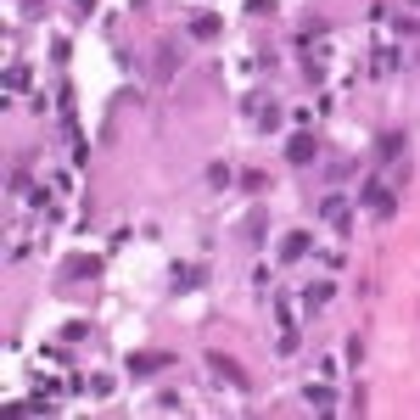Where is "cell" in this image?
Segmentation results:
<instances>
[{"label":"cell","mask_w":420,"mask_h":420,"mask_svg":"<svg viewBox=\"0 0 420 420\" xmlns=\"http://www.w3.org/2000/svg\"><path fill=\"white\" fill-rule=\"evenodd\" d=\"M208 370L218 375V381H230L235 392H247V370H241V364H230L224 353H208Z\"/></svg>","instance_id":"cell-1"},{"label":"cell","mask_w":420,"mask_h":420,"mask_svg":"<svg viewBox=\"0 0 420 420\" xmlns=\"http://www.w3.org/2000/svg\"><path fill=\"white\" fill-rule=\"evenodd\" d=\"M358 202H364V208H375L381 218H392V208H398V202H392V191H381V180H370V185L358 191Z\"/></svg>","instance_id":"cell-2"},{"label":"cell","mask_w":420,"mask_h":420,"mask_svg":"<svg viewBox=\"0 0 420 420\" xmlns=\"http://www.w3.org/2000/svg\"><path fill=\"white\" fill-rule=\"evenodd\" d=\"M168 364H174V353H140V358H129L135 375H157V370H168Z\"/></svg>","instance_id":"cell-3"},{"label":"cell","mask_w":420,"mask_h":420,"mask_svg":"<svg viewBox=\"0 0 420 420\" xmlns=\"http://www.w3.org/2000/svg\"><path fill=\"white\" fill-rule=\"evenodd\" d=\"M314 151H320V140H314V135H291V140H286V157H291V163H314Z\"/></svg>","instance_id":"cell-4"},{"label":"cell","mask_w":420,"mask_h":420,"mask_svg":"<svg viewBox=\"0 0 420 420\" xmlns=\"http://www.w3.org/2000/svg\"><path fill=\"white\" fill-rule=\"evenodd\" d=\"M398 151H404V129H387V135L375 140V157H381V163H392Z\"/></svg>","instance_id":"cell-5"},{"label":"cell","mask_w":420,"mask_h":420,"mask_svg":"<svg viewBox=\"0 0 420 420\" xmlns=\"http://www.w3.org/2000/svg\"><path fill=\"white\" fill-rule=\"evenodd\" d=\"M174 68H180V45H163V57H157V78L168 84V78H174Z\"/></svg>","instance_id":"cell-6"},{"label":"cell","mask_w":420,"mask_h":420,"mask_svg":"<svg viewBox=\"0 0 420 420\" xmlns=\"http://www.w3.org/2000/svg\"><path fill=\"white\" fill-rule=\"evenodd\" d=\"M325 297H331V280H314V286L303 291V303H308V308H325Z\"/></svg>","instance_id":"cell-7"},{"label":"cell","mask_w":420,"mask_h":420,"mask_svg":"<svg viewBox=\"0 0 420 420\" xmlns=\"http://www.w3.org/2000/svg\"><path fill=\"white\" fill-rule=\"evenodd\" d=\"M325 218H337V230H348V202L342 197H325Z\"/></svg>","instance_id":"cell-8"},{"label":"cell","mask_w":420,"mask_h":420,"mask_svg":"<svg viewBox=\"0 0 420 420\" xmlns=\"http://www.w3.org/2000/svg\"><path fill=\"white\" fill-rule=\"evenodd\" d=\"M191 34H202V40H213V34H218V17H213V11H202V17H191Z\"/></svg>","instance_id":"cell-9"},{"label":"cell","mask_w":420,"mask_h":420,"mask_svg":"<svg viewBox=\"0 0 420 420\" xmlns=\"http://www.w3.org/2000/svg\"><path fill=\"white\" fill-rule=\"evenodd\" d=\"M303 252H308V235H286L280 241V258H303Z\"/></svg>","instance_id":"cell-10"},{"label":"cell","mask_w":420,"mask_h":420,"mask_svg":"<svg viewBox=\"0 0 420 420\" xmlns=\"http://www.w3.org/2000/svg\"><path fill=\"white\" fill-rule=\"evenodd\" d=\"M303 398H308V404H314V409H331V404H337V392H331V387H308V392H303Z\"/></svg>","instance_id":"cell-11"},{"label":"cell","mask_w":420,"mask_h":420,"mask_svg":"<svg viewBox=\"0 0 420 420\" xmlns=\"http://www.w3.org/2000/svg\"><path fill=\"white\" fill-rule=\"evenodd\" d=\"M264 224H269V218H264V213H252V218H247V241H264Z\"/></svg>","instance_id":"cell-12"},{"label":"cell","mask_w":420,"mask_h":420,"mask_svg":"<svg viewBox=\"0 0 420 420\" xmlns=\"http://www.w3.org/2000/svg\"><path fill=\"white\" fill-rule=\"evenodd\" d=\"M208 185H230V168L224 163H208Z\"/></svg>","instance_id":"cell-13"},{"label":"cell","mask_w":420,"mask_h":420,"mask_svg":"<svg viewBox=\"0 0 420 420\" xmlns=\"http://www.w3.org/2000/svg\"><path fill=\"white\" fill-rule=\"evenodd\" d=\"M40 6H45V0H23V11H40Z\"/></svg>","instance_id":"cell-14"},{"label":"cell","mask_w":420,"mask_h":420,"mask_svg":"<svg viewBox=\"0 0 420 420\" xmlns=\"http://www.w3.org/2000/svg\"><path fill=\"white\" fill-rule=\"evenodd\" d=\"M78 6H95V0H78Z\"/></svg>","instance_id":"cell-15"}]
</instances>
